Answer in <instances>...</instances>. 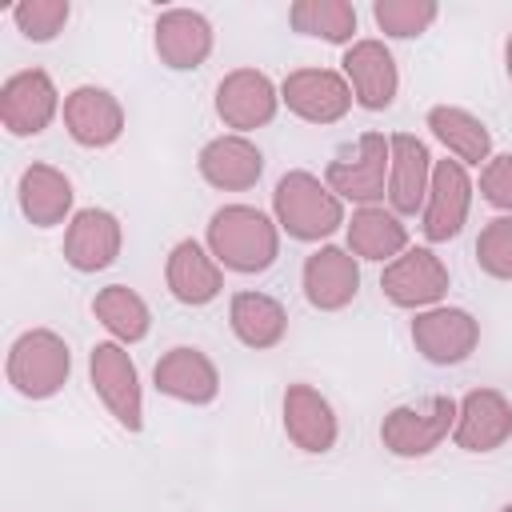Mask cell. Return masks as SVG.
Here are the masks:
<instances>
[{
    "label": "cell",
    "mask_w": 512,
    "mask_h": 512,
    "mask_svg": "<svg viewBox=\"0 0 512 512\" xmlns=\"http://www.w3.org/2000/svg\"><path fill=\"white\" fill-rule=\"evenodd\" d=\"M208 252L228 272H268L280 256V224L252 204H224L208 220Z\"/></svg>",
    "instance_id": "cell-1"
},
{
    "label": "cell",
    "mask_w": 512,
    "mask_h": 512,
    "mask_svg": "<svg viewBox=\"0 0 512 512\" xmlns=\"http://www.w3.org/2000/svg\"><path fill=\"white\" fill-rule=\"evenodd\" d=\"M272 220L280 224V232H288L292 240H328L336 228H344V200L312 172L292 168L276 180L272 192Z\"/></svg>",
    "instance_id": "cell-2"
},
{
    "label": "cell",
    "mask_w": 512,
    "mask_h": 512,
    "mask_svg": "<svg viewBox=\"0 0 512 512\" xmlns=\"http://www.w3.org/2000/svg\"><path fill=\"white\" fill-rule=\"evenodd\" d=\"M4 376L8 384L24 396V400H48L56 396L68 376H72V352L68 340L52 328H28L12 340L8 360H4Z\"/></svg>",
    "instance_id": "cell-3"
},
{
    "label": "cell",
    "mask_w": 512,
    "mask_h": 512,
    "mask_svg": "<svg viewBox=\"0 0 512 512\" xmlns=\"http://www.w3.org/2000/svg\"><path fill=\"white\" fill-rule=\"evenodd\" d=\"M456 428V400L452 396H428L416 404H396L380 420V444L392 456L416 460L444 444V436Z\"/></svg>",
    "instance_id": "cell-4"
},
{
    "label": "cell",
    "mask_w": 512,
    "mask_h": 512,
    "mask_svg": "<svg viewBox=\"0 0 512 512\" xmlns=\"http://www.w3.org/2000/svg\"><path fill=\"white\" fill-rule=\"evenodd\" d=\"M88 376H92L100 404L116 416V424L128 432H140L144 428V392H140V372H136L128 348L116 340L96 344L88 356Z\"/></svg>",
    "instance_id": "cell-5"
},
{
    "label": "cell",
    "mask_w": 512,
    "mask_h": 512,
    "mask_svg": "<svg viewBox=\"0 0 512 512\" xmlns=\"http://www.w3.org/2000/svg\"><path fill=\"white\" fill-rule=\"evenodd\" d=\"M388 168H392V144L380 132H364L352 156H340L324 168V184L360 208H372L388 196Z\"/></svg>",
    "instance_id": "cell-6"
},
{
    "label": "cell",
    "mask_w": 512,
    "mask_h": 512,
    "mask_svg": "<svg viewBox=\"0 0 512 512\" xmlns=\"http://www.w3.org/2000/svg\"><path fill=\"white\" fill-rule=\"evenodd\" d=\"M472 208V176L460 160H436L432 188L420 212V232L428 244H448L464 232Z\"/></svg>",
    "instance_id": "cell-7"
},
{
    "label": "cell",
    "mask_w": 512,
    "mask_h": 512,
    "mask_svg": "<svg viewBox=\"0 0 512 512\" xmlns=\"http://www.w3.org/2000/svg\"><path fill=\"white\" fill-rule=\"evenodd\" d=\"M412 344L428 364H440V368L464 364L480 344V320L472 312L448 308V304L424 308L412 320Z\"/></svg>",
    "instance_id": "cell-8"
},
{
    "label": "cell",
    "mask_w": 512,
    "mask_h": 512,
    "mask_svg": "<svg viewBox=\"0 0 512 512\" xmlns=\"http://www.w3.org/2000/svg\"><path fill=\"white\" fill-rule=\"evenodd\" d=\"M280 104H288L292 116L308 120V124H336L348 116L352 88L344 80V72L332 68H296L280 80Z\"/></svg>",
    "instance_id": "cell-9"
},
{
    "label": "cell",
    "mask_w": 512,
    "mask_h": 512,
    "mask_svg": "<svg viewBox=\"0 0 512 512\" xmlns=\"http://www.w3.org/2000/svg\"><path fill=\"white\" fill-rule=\"evenodd\" d=\"M60 92L44 68H24L12 72L0 88V124L12 136H40L56 112H60Z\"/></svg>",
    "instance_id": "cell-10"
},
{
    "label": "cell",
    "mask_w": 512,
    "mask_h": 512,
    "mask_svg": "<svg viewBox=\"0 0 512 512\" xmlns=\"http://www.w3.org/2000/svg\"><path fill=\"white\" fill-rule=\"evenodd\" d=\"M380 288L396 308H436L448 292V264L432 248H408L384 264Z\"/></svg>",
    "instance_id": "cell-11"
},
{
    "label": "cell",
    "mask_w": 512,
    "mask_h": 512,
    "mask_svg": "<svg viewBox=\"0 0 512 512\" xmlns=\"http://www.w3.org/2000/svg\"><path fill=\"white\" fill-rule=\"evenodd\" d=\"M276 108H280V88L260 68H232L216 84V116L240 136L272 124Z\"/></svg>",
    "instance_id": "cell-12"
},
{
    "label": "cell",
    "mask_w": 512,
    "mask_h": 512,
    "mask_svg": "<svg viewBox=\"0 0 512 512\" xmlns=\"http://www.w3.org/2000/svg\"><path fill=\"white\" fill-rule=\"evenodd\" d=\"M344 80L352 88V100L368 112H384L396 100L400 88V72L392 52L384 48V40H352L344 48Z\"/></svg>",
    "instance_id": "cell-13"
},
{
    "label": "cell",
    "mask_w": 512,
    "mask_h": 512,
    "mask_svg": "<svg viewBox=\"0 0 512 512\" xmlns=\"http://www.w3.org/2000/svg\"><path fill=\"white\" fill-rule=\"evenodd\" d=\"M64 128L80 148H108L124 132L120 100L100 84H80L64 96Z\"/></svg>",
    "instance_id": "cell-14"
},
{
    "label": "cell",
    "mask_w": 512,
    "mask_h": 512,
    "mask_svg": "<svg viewBox=\"0 0 512 512\" xmlns=\"http://www.w3.org/2000/svg\"><path fill=\"white\" fill-rule=\"evenodd\" d=\"M300 280H304V296H308L312 308L340 312L360 292V260L340 244H324L304 260V276Z\"/></svg>",
    "instance_id": "cell-15"
},
{
    "label": "cell",
    "mask_w": 512,
    "mask_h": 512,
    "mask_svg": "<svg viewBox=\"0 0 512 512\" xmlns=\"http://www.w3.org/2000/svg\"><path fill=\"white\" fill-rule=\"evenodd\" d=\"M512 436V404L496 388H472L456 404L452 440L464 452H496Z\"/></svg>",
    "instance_id": "cell-16"
},
{
    "label": "cell",
    "mask_w": 512,
    "mask_h": 512,
    "mask_svg": "<svg viewBox=\"0 0 512 512\" xmlns=\"http://www.w3.org/2000/svg\"><path fill=\"white\" fill-rule=\"evenodd\" d=\"M152 44L160 64L188 72L212 56V24L196 8H164L152 24Z\"/></svg>",
    "instance_id": "cell-17"
},
{
    "label": "cell",
    "mask_w": 512,
    "mask_h": 512,
    "mask_svg": "<svg viewBox=\"0 0 512 512\" xmlns=\"http://www.w3.org/2000/svg\"><path fill=\"white\" fill-rule=\"evenodd\" d=\"M124 228L108 208H80L64 232V260L76 272H104L116 264Z\"/></svg>",
    "instance_id": "cell-18"
},
{
    "label": "cell",
    "mask_w": 512,
    "mask_h": 512,
    "mask_svg": "<svg viewBox=\"0 0 512 512\" xmlns=\"http://www.w3.org/2000/svg\"><path fill=\"white\" fill-rule=\"evenodd\" d=\"M392 144V168H388V204L396 216H416L424 212L428 188H432V152L424 140H416L412 132H396L388 136Z\"/></svg>",
    "instance_id": "cell-19"
},
{
    "label": "cell",
    "mask_w": 512,
    "mask_h": 512,
    "mask_svg": "<svg viewBox=\"0 0 512 512\" xmlns=\"http://www.w3.org/2000/svg\"><path fill=\"white\" fill-rule=\"evenodd\" d=\"M196 168L220 192H248L264 176V152L248 136L228 132V136H216V140H208L200 148Z\"/></svg>",
    "instance_id": "cell-20"
},
{
    "label": "cell",
    "mask_w": 512,
    "mask_h": 512,
    "mask_svg": "<svg viewBox=\"0 0 512 512\" xmlns=\"http://www.w3.org/2000/svg\"><path fill=\"white\" fill-rule=\"evenodd\" d=\"M164 284L168 292L188 304V308H200V304H212L224 288V268L216 264V256L200 244V240H180L172 244L168 252V264H164Z\"/></svg>",
    "instance_id": "cell-21"
},
{
    "label": "cell",
    "mask_w": 512,
    "mask_h": 512,
    "mask_svg": "<svg viewBox=\"0 0 512 512\" xmlns=\"http://www.w3.org/2000/svg\"><path fill=\"white\" fill-rule=\"evenodd\" d=\"M156 392L180 400V404H212L220 392V372L200 348H168L152 368Z\"/></svg>",
    "instance_id": "cell-22"
},
{
    "label": "cell",
    "mask_w": 512,
    "mask_h": 512,
    "mask_svg": "<svg viewBox=\"0 0 512 512\" xmlns=\"http://www.w3.org/2000/svg\"><path fill=\"white\" fill-rule=\"evenodd\" d=\"M284 432L300 452H312V456L336 448L340 424H336V412H332L328 396H320L312 384H288V392H284Z\"/></svg>",
    "instance_id": "cell-23"
},
{
    "label": "cell",
    "mask_w": 512,
    "mask_h": 512,
    "mask_svg": "<svg viewBox=\"0 0 512 512\" xmlns=\"http://www.w3.org/2000/svg\"><path fill=\"white\" fill-rule=\"evenodd\" d=\"M16 196H20V212H24L28 224L56 228L72 212V196L76 192H72V180L60 168H52V164H28L20 172Z\"/></svg>",
    "instance_id": "cell-24"
},
{
    "label": "cell",
    "mask_w": 512,
    "mask_h": 512,
    "mask_svg": "<svg viewBox=\"0 0 512 512\" xmlns=\"http://www.w3.org/2000/svg\"><path fill=\"white\" fill-rule=\"evenodd\" d=\"M348 228V252L356 260H396L400 252H408V224H400V216L392 208H356L352 220L344 224Z\"/></svg>",
    "instance_id": "cell-25"
},
{
    "label": "cell",
    "mask_w": 512,
    "mask_h": 512,
    "mask_svg": "<svg viewBox=\"0 0 512 512\" xmlns=\"http://www.w3.org/2000/svg\"><path fill=\"white\" fill-rule=\"evenodd\" d=\"M228 324L236 332V340L244 348H276L288 332V312L276 296L268 292H236L232 304H228Z\"/></svg>",
    "instance_id": "cell-26"
},
{
    "label": "cell",
    "mask_w": 512,
    "mask_h": 512,
    "mask_svg": "<svg viewBox=\"0 0 512 512\" xmlns=\"http://www.w3.org/2000/svg\"><path fill=\"white\" fill-rule=\"evenodd\" d=\"M428 128L432 136L468 168V164H488L492 160V132L480 116H472L468 108H456V104H436L428 108Z\"/></svg>",
    "instance_id": "cell-27"
},
{
    "label": "cell",
    "mask_w": 512,
    "mask_h": 512,
    "mask_svg": "<svg viewBox=\"0 0 512 512\" xmlns=\"http://www.w3.org/2000/svg\"><path fill=\"white\" fill-rule=\"evenodd\" d=\"M92 312H96V320L112 332L116 344H136V340H144L148 328H152V312H148L144 296L132 292L128 284H108V288H100V292L92 296Z\"/></svg>",
    "instance_id": "cell-28"
},
{
    "label": "cell",
    "mask_w": 512,
    "mask_h": 512,
    "mask_svg": "<svg viewBox=\"0 0 512 512\" xmlns=\"http://www.w3.org/2000/svg\"><path fill=\"white\" fill-rule=\"evenodd\" d=\"M288 24L300 36H316V40H328V44H352L356 8L348 0H296L288 8Z\"/></svg>",
    "instance_id": "cell-29"
},
{
    "label": "cell",
    "mask_w": 512,
    "mask_h": 512,
    "mask_svg": "<svg viewBox=\"0 0 512 512\" xmlns=\"http://www.w3.org/2000/svg\"><path fill=\"white\" fill-rule=\"evenodd\" d=\"M436 16H440L436 0H376L372 4L376 28L384 36H392V40H412V36L428 32Z\"/></svg>",
    "instance_id": "cell-30"
},
{
    "label": "cell",
    "mask_w": 512,
    "mask_h": 512,
    "mask_svg": "<svg viewBox=\"0 0 512 512\" xmlns=\"http://www.w3.org/2000/svg\"><path fill=\"white\" fill-rule=\"evenodd\" d=\"M72 16V4L68 0H20L12 8V24L32 40V44H48L64 32Z\"/></svg>",
    "instance_id": "cell-31"
},
{
    "label": "cell",
    "mask_w": 512,
    "mask_h": 512,
    "mask_svg": "<svg viewBox=\"0 0 512 512\" xmlns=\"http://www.w3.org/2000/svg\"><path fill=\"white\" fill-rule=\"evenodd\" d=\"M476 264L492 280H512V216H496L476 236Z\"/></svg>",
    "instance_id": "cell-32"
},
{
    "label": "cell",
    "mask_w": 512,
    "mask_h": 512,
    "mask_svg": "<svg viewBox=\"0 0 512 512\" xmlns=\"http://www.w3.org/2000/svg\"><path fill=\"white\" fill-rule=\"evenodd\" d=\"M480 196L500 208L504 216H512V152L504 156H492L484 168H480Z\"/></svg>",
    "instance_id": "cell-33"
},
{
    "label": "cell",
    "mask_w": 512,
    "mask_h": 512,
    "mask_svg": "<svg viewBox=\"0 0 512 512\" xmlns=\"http://www.w3.org/2000/svg\"><path fill=\"white\" fill-rule=\"evenodd\" d=\"M504 68H508V80H512V36L504 40Z\"/></svg>",
    "instance_id": "cell-34"
},
{
    "label": "cell",
    "mask_w": 512,
    "mask_h": 512,
    "mask_svg": "<svg viewBox=\"0 0 512 512\" xmlns=\"http://www.w3.org/2000/svg\"><path fill=\"white\" fill-rule=\"evenodd\" d=\"M500 512H512V504H504V508H500Z\"/></svg>",
    "instance_id": "cell-35"
}]
</instances>
